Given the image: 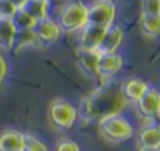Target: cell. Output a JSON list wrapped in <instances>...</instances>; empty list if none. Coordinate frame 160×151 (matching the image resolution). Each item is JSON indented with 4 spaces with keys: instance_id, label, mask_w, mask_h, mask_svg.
I'll list each match as a JSON object with an SVG mask.
<instances>
[{
    "instance_id": "6da1fadb",
    "label": "cell",
    "mask_w": 160,
    "mask_h": 151,
    "mask_svg": "<svg viewBox=\"0 0 160 151\" xmlns=\"http://www.w3.org/2000/svg\"><path fill=\"white\" fill-rule=\"evenodd\" d=\"M124 104L126 100L123 98L120 89H117L113 84H109L81 101L79 115L86 122L101 120L103 117L118 114Z\"/></svg>"
},
{
    "instance_id": "7a4b0ae2",
    "label": "cell",
    "mask_w": 160,
    "mask_h": 151,
    "mask_svg": "<svg viewBox=\"0 0 160 151\" xmlns=\"http://www.w3.org/2000/svg\"><path fill=\"white\" fill-rule=\"evenodd\" d=\"M98 129L106 140L113 142V143L124 142L131 139L134 134L132 125L120 114L107 115V117H103L101 120H98Z\"/></svg>"
},
{
    "instance_id": "3957f363",
    "label": "cell",
    "mask_w": 160,
    "mask_h": 151,
    "mask_svg": "<svg viewBox=\"0 0 160 151\" xmlns=\"http://www.w3.org/2000/svg\"><path fill=\"white\" fill-rule=\"evenodd\" d=\"M58 25L64 31L82 30L87 25V6L82 2H70L61 11Z\"/></svg>"
},
{
    "instance_id": "277c9868",
    "label": "cell",
    "mask_w": 160,
    "mask_h": 151,
    "mask_svg": "<svg viewBox=\"0 0 160 151\" xmlns=\"http://www.w3.org/2000/svg\"><path fill=\"white\" fill-rule=\"evenodd\" d=\"M76 109L64 100H56L48 106V118L59 129H70L76 122Z\"/></svg>"
},
{
    "instance_id": "5b68a950",
    "label": "cell",
    "mask_w": 160,
    "mask_h": 151,
    "mask_svg": "<svg viewBox=\"0 0 160 151\" xmlns=\"http://www.w3.org/2000/svg\"><path fill=\"white\" fill-rule=\"evenodd\" d=\"M115 13H117V9L112 2H109V0L98 2V3L92 5L90 8H87V23L97 25L101 28H109L110 25H113Z\"/></svg>"
},
{
    "instance_id": "8992f818",
    "label": "cell",
    "mask_w": 160,
    "mask_h": 151,
    "mask_svg": "<svg viewBox=\"0 0 160 151\" xmlns=\"http://www.w3.org/2000/svg\"><path fill=\"white\" fill-rule=\"evenodd\" d=\"M33 33H34V36H36L39 45H42V47H50V45H53L54 42L61 38L62 30H61V27H59L54 20L47 17V19L38 20V22L34 23Z\"/></svg>"
},
{
    "instance_id": "52a82bcc",
    "label": "cell",
    "mask_w": 160,
    "mask_h": 151,
    "mask_svg": "<svg viewBox=\"0 0 160 151\" xmlns=\"http://www.w3.org/2000/svg\"><path fill=\"white\" fill-rule=\"evenodd\" d=\"M138 112L145 118H157L160 115V92L156 89H148L142 98L137 101Z\"/></svg>"
},
{
    "instance_id": "ba28073f",
    "label": "cell",
    "mask_w": 160,
    "mask_h": 151,
    "mask_svg": "<svg viewBox=\"0 0 160 151\" xmlns=\"http://www.w3.org/2000/svg\"><path fill=\"white\" fill-rule=\"evenodd\" d=\"M123 67V58L117 53H101L100 59H98V65H97V75L109 78L112 75H115L117 72H120V69Z\"/></svg>"
},
{
    "instance_id": "9c48e42d",
    "label": "cell",
    "mask_w": 160,
    "mask_h": 151,
    "mask_svg": "<svg viewBox=\"0 0 160 151\" xmlns=\"http://www.w3.org/2000/svg\"><path fill=\"white\" fill-rule=\"evenodd\" d=\"M104 31H106V28L87 23L82 28V34H81V39H79V49L98 50V45H100V42L104 36Z\"/></svg>"
},
{
    "instance_id": "30bf717a",
    "label": "cell",
    "mask_w": 160,
    "mask_h": 151,
    "mask_svg": "<svg viewBox=\"0 0 160 151\" xmlns=\"http://www.w3.org/2000/svg\"><path fill=\"white\" fill-rule=\"evenodd\" d=\"M123 30L117 25H110L109 28H106L104 36L98 45V51L100 53H115L117 49L121 45L123 42Z\"/></svg>"
},
{
    "instance_id": "8fae6325",
    "label": "cell",
    "mask_w": 160,
    "mask_h": 151,
    "mask_svg": "<svg viewBox=\"0 0 160 151\" xmlns=\"http://www.w3.org/2000/svg\"><path fill=\"white\" fill-rule=\"evenodd\" d=\"M148 89H149V87H148V84H146L143 80H140V78H129V80H126V81L121 84L120 92H121L123 98L126 101L137 103Z\"/></svg>"
},
{
    "instance_id": "7c38bea8",
    "label": "cell",
    "mask_w": 160,
    "mask_h": 151,
    "mask_svg": "<svg viewBox=\"0 0 160 151\" xmlns=\"http://www.w3.org/2000/svg\"><path fill=\"white\" fill-rule=\"evenodd\" d=\"M23 133L17 129H5L0 133V151H23Z\"/></svg>"
},
{
    "instance_id": "4fadbf2b",
    "label": "cell",
    "mask_w": 160,
    "mask_h": 151,
    "mask_svg": "<svg viewBox=\"0 0 160 151\" xmlns=\"http://www.w3.org/2000/svg\"><path fill=\"white\" fill-rule=\"evenodd\" d=\"M140 148H160V125H151L138 134Z\"/></svg>"
},
{
    "instance_id": "5bb4252c",
    "label": "cell",
    "mask_w": 160,
    "mask_h": 151,
    "mask_svg": "<svg viewBox=\"0 0 160 151\" xmlns=\"http://www.w3.org/2000/svg\"><path fill=\"white\" fill-rule=\"evenodd\" d=\"M23 9L34 22L47 19L48 14V2L47 0H27L25 5L20 8Z\"/></svg>"
},
{
    "instance_id": "9a60e30c",
    "label": "cell",
    "mask_w": 160,
    "mask_h": 151,
    "mask_svg": "<svg viewBox=\"0 0 160 151\" xmlns=\"http://www.w3.org/2000/svg\"><path fill=\"white\" fill-rule=\"evenodd\" d=\"M100 51L98 50H84L79 49L78 50V61L81 64V67L84 69V72H87L89 75H97V65H98V59H100Z\"/></svg>"
},
{
    "instance_id": "2e32d148",
    "label": "cell",
    "mask_w": 160,
    "mask_h": 151,
    "mask_svg": "<svg viewBox=\"0 0 160 151\" xmlns=\"http://www.w3.org/2000/svg\"><path fill=\"white\" fill-rule=\"evenodd\" d=\"M16 28L11 19L0 17V49L2 50H12V42L16 38Z\"/></svg>"
},
{
    "instance_id": "e0dca14e",
    "label": "cell",
    "mask_w": 160,
    "mask_h": 151,
    "mask_svg": "<svg viewBox=\"0 0 160 151\" xmlns=\"http://www.w3.org/2000/svg\"><path fill=\"white\" fill-rule=\"evenodd\" d=\"M33 45H39L33 30H25V31H17L14 42H12V49L14 50H22L27 47H33Z\"/></svg>"
},
{
    "instance_id": "ac0fdd59",
    "label": "cell",
    "mask_w": 160,
    "mask_h": 151,
    "mask_svg": "<svg viewBox=\"0 0 160 151\" xmlns=\"http://www.w3.org/2000/svg\"><path fill=\"white\" fill-rule=\"evenodd\" d=\"M142 31L148 36H160V14L157 16H143L140 19Z\"/></svg>"
},
{
    "instance_id": "d6986e66",
    "label": "cell",
    "mask_w": 160,
    "mask_h": 151,
    "mask_svg": "<svg viewBox=\"0 0 160 151\" xmlns=\"http://www.w3.org/2000/svg\"><path fill=\"white\" fill-rule=\"evenodd\" d=\"M11 22L16 28V31H25V30H33L34 27V20L23 11V9H16V13L11 17Z\"/></svg>"
},
{
    "instance_id": "ffe728a7",
    "label": "cell",
    "mask_w": 160,
    "mask_h": 151,
    "mask_svg": "<svg viewBox=\"0 0 160 151\" xmlns=\"http://www.w3.org/2000/svg\"><path fill=\"white\" fill-rule=\"evenodd\" d=\"M23 143H25V150L23 151H48L47 145L39 140L38 137L31 136V134H23Z\"/></svg>"
},
{
    "instance_id": "44dd1931",
    "label": "cell",
    "mask_w": 160,
    "mask_h": 151,
    "mask_svg": "<svg viewBox=\"0 0 160 151\" xmlns=\"http://www.w3.org/2000/svg\"><path fill=\"white\" fill-rule=\"evenodd\" d=\"M142 14L143 16L160 14V0H142Z\"/></svg>"
},
{
    "instance_id": "7402d4cb",
    "label": "cell",
    "mask_w": 160,
    "mask_h": 151,
    "mask_svg": "<svg viewBox=\"0 0 160 151\" xmlns=\"http://www.w3.org/2000/svg\"><path fill=\"white\" fill-rule=\"evenodd\" d=\"M14 13H16V8L9 0H0V17L2 19H11Z\"/></svg>"
},
{
    "instance_id": "603a6c76",
    "label": "cell",
    "mask_w": 160,
    "mask_h": 151,
    "mask_svg": "<svg viewBox=\"0 0 160 151\" xmlns=\"http://www.w3.org/2000/svg\"><path fill=\"white\" fill-rule=\"evenodd\" d=\"M56 151H81L79 145L73 140H61L56 145Z\"/></svg>"
},
{
    "instance_id": "cb8c5ba5",
    "label": "cell",
    "mask_w": 160,
    "mask_h": 151,
    "mask_svg": "<svg viewBox=\"0 0 160 151\" xmlns=\"http://www.w3.org/2000/svg\"><path fill=\"white\" fill-rule=\"evenodd\" d=\"M6 75H8V64H6L5 56L0 53V89H2V86H3V83H5Z\"/></svg>"
},
{
    "instance_id": "d4e9b609",
    "label": "cell",
    "mask_w": 160,
    "mask_h": 151,
    "mask_svg": "<svg viewBox=\"0 0 160 151\" xmlns=\"http://www.w3.org/2000/svg\"><path fill=\"white\" fill-rule=\"evenodd\" d=\"M9 2L14 5V8H16V9H20V8L25 5V2H27V0H9Z\"/></svg>"
},
{
    "instance_id": "484cf974",
    "label": "cell",
    "mask_w": 160,
    "mask_h": 151,
    "mask_svg": "<svg viewBox=\"0 0 160 151\" xmlns=\"http://www.w3.org/2000/svg\"><path fill=\"white\" fill-rule=\"evenodd\" d=\"M140 151H160V148H140Z\"/></svg>"
},
{
    "instance_id": "4316f807",
    "label": "cell",
    "mask_w": 160,
    "mask_h": 151,
    "mask_svg": "<svg viewBox=\"0 0 160 151\" xmlns=\"http://www.w3.org/2000/svg\"><path fill=\"white\" fill-rule=\"evenodd\" d=\"M47 2H48V3H50V2H54V0H47Z\"/></svg>"
}]
</instances>
